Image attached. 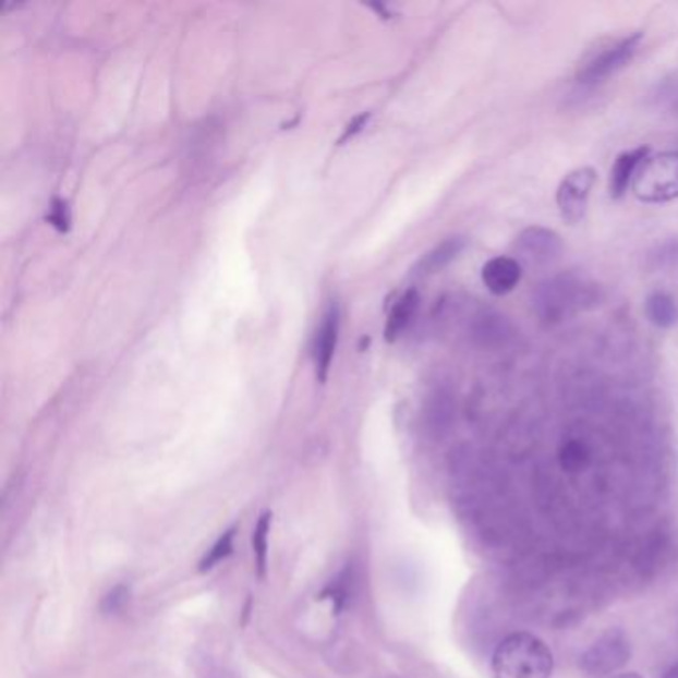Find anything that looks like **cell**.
Listing matches in <instances>:
<instances>
[{
  "label": "cell",
  "mask_w": 678,
  "mask_h": 678,
  "mask_svg": "<svg viewBox=\"0 0 678 678\" xmlns=\"http://www.w3.org/2000/svg\"><path fill=\"white\" fill-rule=\"evenodd\" d=\"M494 678H552L554 653L537 634L511 633L492 655Z\"/></svg>",
  "instance_id": "obj_1"
},
{
  "label": "cell",
  "mask_w": 678,
  "mask_h": 678,
  "mask_svg": "<svg viewBox=\"0 0 678 678\" xmlns=\"http://www.w3.org/2000/svg\"><path fill=\"white\" fill-rule=\"evenodd\" d=\"M631 190L643 204H667L677 199L678 152H663L644 159Z\"/></svg>",
  "instance_id": "obj_2"
},
{
  "label": "cell",
  "mask_w": 678,
  "mask_h": 678,
  "mask_svg": "<svg viewBox=\"0 0 678 678\" xmlns=\"http://www.w3.org/2000/svg\"><path fill=\"white\" fill-rule=\"evenodd\" d=\"M631 658V643L621 629H609L579 658V667L589 677H613Z\"/></svg>",
  "instance_id": "obj_3"
},
{
  "label": "cell",
  "mask_w": 678,
  "mask_h": 678,
  "mask_svg": "<svg viewBox=\"0 0 678 678\" xmlns=\"http://www.w3.org/2000/svg\"><path fill=\"white\" fill-rule=\"evenodd\" d=\"M595 181H597V171L583 166V168L569 171L559 183L557 193H555V202L559 207V214L569 226H576L588 214L589 195Z\"/></svg>",
  "instance_id": "obj_4"
},
{
  "label": "cell",
  "mask_w": 678,
  "mask_h": 678,
  "mask_svg": "<svg viewBox=\"0 0 678 678\" xmlns=\"http://www.w3.org/2000/svg\"><path fill=\"white\" fill-rule=\"evenodd\" d=\"M641 40H643V35L634 33V35L615 43V45L603 48L600 55L589 58L588 62L579 69L577 78L583 84H597V82L609 78L610 74L625 69L633 60Z\"/></svg>",
  "instance_id": "obj_5"
},
{
  "label": "cell",
  "mask_w": 678,
  "mask_h": 678,
  "mask_svg": "<svg viewBox=\"0 0 678 678\" xmlns=\"http://www.w3.org/2000/svg\"><path fill=\"white\" fill-rule=\"evenodd\" d=\"M589 301V289L571 277H557L545 283L537 293L540 315L545 320H559L566 317L571 308H579L581 303Z\"/></svg>",
  "instance_id": "obj_6"
},
{
  "label": "cell",
  "mask_w": 678,
  "mask_h": 678,
  "mask_svg": "<svg viewBox=\"0 0 678 678\" xmlns=\"http://www.w3.org/2000/svg\"><path fill=\"white\" fill-rule=\"evenodd\" d=\"M516 250L520 263H528L533 267H543L549 265L552 261L557 259L564 251L561 238L545 227H530L525 231H521L520 238L516 241Z\"/></svg>",
  "instance_id": "obj_7"
},
{
  "label": "cell",
  "mask_w": 678,
  "mask_h": 678,
  "mask_svg": "<svg viewBox=\"0 0 678 678\" xmlns=\"http://www.w3.org/2000/svg\"><path fill=\"white\" fill-rule=\"evenodd\" d=\"M339 330L340 308L337 303H330L325 315H323V320H320V327H318L317 337H315V349H313L318 383L327 380L328 371H330V364L335 359L337 344H339Z\"/></svg>",
  "instance_id": "obj_8"
},
{
  "label": "cell",
  "mask_w": 678,
  "mask_h": 678,
  "mask_svg": "<svg viewBox=\"0 0 678 678\" xmlns=\"http://www.w3.org/2000/svg\"><path fill=\"white\" fill-rule=\"evenodd\" d=\"M523 277V267L516 257H494L486 261L482 267V281L486 284L487 291L496 296L511 293Z\"/></svg>",
  "instance_id": "obj_9"
},
{
  "label": "cell",
  "mask_w": 678,
  "mask_h": 678,
  "mask_svg": "<svg viewBox=\"0 0 678 678\" xmlns=\"http://www.w3.org/2000/svg\"><path fill=\"white\" fill-rule=\"evenodd\" d=\"M649 158V147H634L622 152L615 159L610 168L609 193L613 199H621L629 187H633L634 175L643 166L644 159Z\"/></svg>",
  "instance_id": "obj_10"
},
{
  "label": "cell",
  "mask_w": 678,
  "mask_h": 678,
  "mask_svg": "<svg viewBox=\"0 0 678 678\" xmlns=\"http://www.w3.org/2000/svg\"><path fill=\"white\" fill-rule=\"evenodd\" d=\"M420 305V294L416 289H408L396 299L395 305L388 313L386 320L385 337L388 342H395L398 337L410 327L412 318L416 315Z\"/></svg>",
  "instance_id": "obj_11"
},
{
  "label": "cell",
  "mask_w": 678,
  "mask_h": 678,
  "mask_svg": "<svg viewBox=\"0 0 678 678\" xmlns=\"http://www.w3.org/2000/svg\"><path fill=\"white\" fill-rule=\"evenodd\" d=\"M644 315L658 328H673L678 323V306L665 291H653L644 299Z\"/></svg>",
  "instance_id": "obj_12"
},
{
  "label": "cell",
  "mask_w": 678,
  "mask_h": 678,
  "mask_svg": "<svg viewBox=\"0 0 678 678\" xmlns=\"http://www.w3.org/2000/svg\"><path fill=\"white\" fill-rule=\"evenodd\" d=\"M464 247V238H450L441 241L438 247H434V250L422 257L419 267H416V273L419 275H432V273L440 271L446 265H450L462 253Z\"/></svg>",
  "instance_id": "obj_13"
},
{
  "label": "cell",
  "mask_w": 678,
  "mask_h": 678,
  "mask_svg": "<svg viewBox=\"0 0 678 678\" xmlns=\"http://www.w3.org/2000/svg\"><path fill=\"white\" fill-rule=\"evenodd\" d=\"M271 511H263L259 521L253 530V555H255V567L257 576L263 579L267 573V554H269V532H271Z\"/></svg>",
  "instance_id": "obj_14"
},
{
  "label": "cell",
  "mask_w": 678,
  "mask_h": 678,
  "mask_svg": "<svg viewBox=\"0 0 678 678\" xmlns=\"http://www.w3.org/2000/svg\"><path fill=\"white\" fill-rule=\"evenodd\" d=\"M557 458H559V465H561L566 472H581V470L588 468L589 460H591V452H589L585 441L571 438V440L561 444V448H559V452H557Z\"/></svg>",
  "instance_id": "obj_15"
},
{
  "label": "cell",
  "mask_w": 678,
  "mask_h": 678,
  "mask_svg": "<svg viewBox=\"0 0 678 678\" xmlns=\"http://www.w3.org/2000/svg\"><path fill=\"white\" fill-rule=\"evenodd\" d=\"M233 540H235V530H227L217 542L214 543V547L207 552L204 559L199 561V571H211L215 566H219L221 561H226L229 555L233 554Z\"/></svg>",
  "instance_id": "obj_16"
},
{
  "label": "cell",
  "mask_w": 678,
  "mask_h": 678,
  "mask_svg": "<svg viewBox=\"0 0 678 678\" xmlns=\"http://www.w3.org/2000/svg\"><path fill=\"white\" fill-rule=\"evenodd\" d=\"M46 221L52 227H57L60 233H66L70 229L69 204L60 197H55L50 204V214L46 215Z\"/></svg>",
  "instance_id": "obj_17"
},
{
  "label": "cell",
  "mask_w": 678,
  "mask_h": 678,
  "mask_svg": "<svg viewBox=\"0 0 678 678\" xmlns=\"http://www.w3.org/2000/svg\"><path fill=\"white\" fill-rule=\"evenodd\" d=\"M128 600H130V589L125 588V585H116V588L104 597L102 610L104 613H118V610L124 607Z\"/></svg>",
  "instance_id": "obj_18"
},
{
  "label": "cell",
  "mask_w": 678,
  "mask_h": 678,
  "mask_svg": "<svg viewBox=\"0 0 678 678\" xmlns=\"http://www.w3.org/2000/svg\"><path fill=\"white\" fill-rule=\"evenodd\" d=\"M199 678H238L229 668L221 667V665H215L211 661H204V668L199 670Z\"/></svg>",
  "instance_id": "obj_19"
},
{
  "label": "cell",
  "mask_w": 678,
  "mask_h": 678,
  "mask_svg": "<svg viewBox=\"0 0 678 678\" xmlns=\"http://www.w3.org/2000/svg\"><path fill=\"white\" fill-rule=\"evenodd\" d=\"M368 118H371V113H361V116H356L354 120H352L351 124L347 125V130H344V134L340 137L339 142H347L349 137L356 136V134H361L362 128L366 125L368 122Z\"/></svg>",
  "instance_id": "obj_20"
},
{
  "label": "cell",
  "mask_w": 678,
  "mask_h": 678,
  "mask_svg": "<svg viewBox=\"0 0 678 678\" xmlns=\"http://www.w3.org/2000/svg\"><path fill=\"white\" fill-rule=\"evenodd\" d=\"M663 678H678V663L668 668L667 673L663 675Z\"/></svg>",
  "instance_id": "obj_21"
},
{
  "label": "cell",
  "mask_w": 678,
  "mask_h": 678,
  "mask_svg": "<svg viewBox=\"0 0 678 678\" xmlns=\"http://www.w3.org/2000/svg\"><path fill=\"white\" fill-rule=\"evenodd\" d=\"M605 678H643L639 673H619V675H613V677Z\"/></svg>",
  "instance_id": "obj_22"
}]
</instances>
